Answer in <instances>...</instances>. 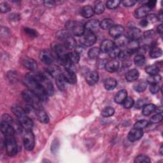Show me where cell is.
Segmentation results:
<instances>
[{
    "instance_id": "cell-60",
    "label": "cell",
    "mask_w": 163,
    "mask_h": 163,
    "mask_svg": "<svg viewBox=\"0 0 163 163\" xmlns=\"http://www.w3.org/2000/svg\"><path fill=\"white\" fill-rule=\"evenodd\" d=\"M140 26L144 28V27H146V26H147L149 25V22H147V21H146V19H144V20H143V21H142L140 22Z\"/></svg>"
},
{
    "instance_id": "cell-8",
    "label": "cell",
    "mask_w": 163,
    "mask_h": 163,
    "mask_svg": "<svg viewBox=\"0 0 163 163\" xmlns=\"http://www.w3.org/2000/svg\"><path fill=\"white\" fill-rule=\"evenodd\" d=\"M143 136V131L142 129L134 127L129 131L128 135V139L131 142H135L140 140Z\"/></svg>"
},
{
    "instance_id": "cell-40",
    "label": "cell",
    "mask_w": 163,
    "mask_h": 163,
    "mask_svg": "<svg viewBox=\"0 0 163 163\" xmlns=\"http://www.w3.org/2000/svg\"><path fill=\"white\" fill-rule=\"evenodd\" d=\"M114 113H115V110L112 107H106L104 108L101 112V116L104 117H108L112 116Z\"/></svg>"
},
{
    "instance_id": "cell-47",
    "label": "cell",
    "mask_w": 163,
    "mask_h": 163,
    "mask_svg": "<svg viewBox=\"0 0 163 163\" xmlns=\"http://www.w3.org/2000/svg\"><path fill=\"white\" fill-rule=\"evenodd\" d=\"M163 119V116L162 113H158L156 115H154L151 119H150V122L152 124H156L159 123V122H161Z\"/></svg>"
},
{
    "instance_id": "cell-2",
    "label": "cell",
    "mask_w": 163,
    "mask_h": 163,
    "mask_svg": "<svg viewBox=\"0 0 163 163\" xmlns=\"http://www.w3.org/2000/svg\"><path fill=\"white\" fill-rule=\"evenodd\" d=\"M12 111L14 115L17 117L18 121L22 128L26 130H31L33 126V122L27 116V112L22 107L15 105L12 107Z\"/></svg>"
},
{
    "instance_id": "cell-18",
    "label": "cell",
    "mask_w": 163,
    "mask_h": 163,
    "mask_svg": "<svg viewBox=\"0 0 163 163\" xmlns=\"http://www.w3.org/2000/svg\"><path fill=\"white\" fill-rule=\"evenodd\" d=\"M126 47H127V51L130 54H132L136 52H138V49L140 48V44L138 42V40H131L129 41Z\"/></svg>"
},
{
    "instance_id": "cell-42",
    "label": "cell",
    "mask_w": 163,
    "mask_h": 163,
    "mask_svg": "<svg viewBox=\"0 0 163 163\" xmlns=\"http://www.w3.org/2000/svg\"><path fill=\"white\" fill-rule=\"evenodd\" d=\"M104 11V6L102 2L97 3L94 8V12L96 14H101Z\"/></svg>"
},
{
    "instance_id": "cell-22",
    "label": "cell",
    "mask_w": 163,
    "mask_h": 163,
    "mask_svg": "<svg viewBox=\"0 0 163 163\" xmlns=\"http://www.w3.org/2000/svg\"><path fill=\"white\" fill-rule=\"evenodd\" d=\"M64 46L66 49L71 50L76 48L77 43L76 41L71 35H69L64 40Z\"/></svg>"
},
{
    "instance_id": "cell-13",
    "label": "cell",
    "mask_w": 163,
    "mask_h": 163,
    "mask_svg": "<svg viewBox=\"0 0 163 163\" xmlns=\"http://www.w3.org/2000/svg\"><path fill=\"white\" fill-rule=\"evenodd\" d=\"M52 50L55 52V55H57L58 58H60L61 56L66 55V48L65 47L60 44L54 43L52 44Z\"/></svg>"
},
{
    "instance_id": "cell-63",
    "label": "cell",
    "mask_w": 163,
    "mask_h": 163,
    "mask_svg": "<svg viewBox=\"0 0 163 163\" xmlns=\"http://www.w3.org/2000/svg\"><path fill=\"white\" fill-rule=\"evenodd\" d=\"M160 154L162 155V145L161 146V148H160Z\"/></svg>"
},
{
    "instance_id": "cell-37",
    "label": "cell",
    "mask_w": 163,
    "mask_h": 163,
    "mask_svg": "<svg viewBox=\"0 0 163 163\" xmlns=\"http://www.w3.org/2000/svg\"><path fill=\"white\" fill-rule=\"evenodd\" d=\"M161 76L159 75H150L146 81L149 84H156L159 83L161 80Z\"/></svg>"
},
{
    "instance_id": "cell-16",
    "label": "cell",
    "mask_w": 163,
    "mask_h": 163,
    "mask_svg": "<svg viewBox=\"0 0 163 163\" xmlns=\"http://www.w3.org/2000/svg\"><path fill=\"white\" fill-rule=\"evenodd\" d=\"M124 31V28L120 25H113L109 29V34L113 38H117L122 35Z\"/></svg>"
},
{
    "instance_id": "cell-52",
    "label": "cell",
    "mask_w": 163,
    "mask_h": 163,
    "mask_svg": "<svg viewBox=\"0 0 163 163\" xmlns=\"http://www.w3.org/2000/svg\"><path fill=\"white\" fill-rule=\"evenodd\" d=\"M121 3L124 6L130 7V6H134L135 3H136V1H135V0H125V1L121 2Z\"/></svg>"
},
{
    "instance_id": "cell-55",
    "label": "cell",
    "mask_w": 163,
    "mask_h": 163,
    "mask_svg": "<svg viewBox=\"0 0 163 163\" xmlns=\"http://www.w3.org/2000/svg\"><path fill=\"white\" fill-rule=\"evenodd\" d=\"M25 32L26 33L31 36V37H36L37 36V32L36 31L32 29H29V28H26L25 29Z\"/></svg>"
},
{
    "instance_id": "cell-56",
    "label": "cell",
    "mask_w": 163,
    "mask_h": 163,
    "mask_svg": "<svg viewBox=\"0 0 163 163\" xmlns=\"http://www.w3.org/2000/svg\"><path fill=\"white\" fill-rule=\"evenodd\" d=\"M156 33H155L154 31L153 30H149V31H146V32H145L144 33V37L145 38H153Z\"/></svg>"
},
{
    "instance_id": "cell-34",
    "label": "cell",
    "mask_w": 163,
    "mask_h": 163,
    "mask_svg": "<svg viewBox=\"0 0 163 163\" xmlns=\"http://www.w3.org/2000/svg\"><path fill=\"white\" fill-rule=\"evenodd\" d=\"M68 59L70 61V63L73 64H77L80 61V54L77 53L76 52H71L68 54Z\"/></svg>"
},
{
    "instance_id": "cell-28",
    "label": "cell",
    "mask_w": 163,
    "mask_h": 163,
    "mask_svg": "<svg viewBox=\"0 0 163 163\" xmlns=\"http://www.w3.org/2000/svg\"><path fill=\"white\" fill-rule=\"evenodd\" d=\"M81 13L82 15L85 18H90L94 15V9L89 5H87L84 7H83V9L81 10Z\"/></svg>"
},
{
    "instance_id": "cell-35",
    "label": "cell",
    "mask_w": 163,
    "mask_h": 163,
    "mask_svg": "<svg viewBox=\"0 0 163 163\" xmlns=\"http://www.w3.org/2000/svg\"><path fill=\"white\" fill-rule=\"evenodd\" d=\"M145 71L150 75H158L159 72V68L158 66H155V65H150V66L146 67Z\"/></svg>"
},
{
    "instance_id": "cell-10",
    "label": "cell",
    "mask_w": 163,
    "mask_h": 163,
    "mask_svg": "<svg viewBox=\"0 0 163 163\" xmlns=\"http://www.w3.org/2000/svg\"><path fill=\"white\" fill-rule=\"evenodd\" d=\"M1 131L5 136L13 135L15 133V129L11 124L3 121L1 122Z\"/></svg>"
},
{
    "instance_id": "cell-44",
    "label": "cell",
    "mask_w": 163,
    "mask_h": 163,
    "mask_svg": "<svg viewBox=\"0 0 163 163\" xmlns=\"http://www.w3.org/2000/svg\"><path fill=\"white\" fill-rule=\"evenodd\" d=\"M120 53V48L119 47L115 46L110 51V52H108V54H109L110 58L114 59V58H117V57H119Z\"/></svg>"
},
{
    "instance_id": "cell-32",
    "label": "cell",
    "mask_w": 163,
    "mask_h": 163,
    "mask_svg": "<svg viewBox=\"0 0 163 163\" xmlns=\"http://www.w3.org/2000/svg\"><path fill=\"white\" fill-rule=\"evenodd\" d=\"M146 83L144 81H140L136 83L134 85V89L138 93H142L146 89Z\"/></svg>"
},
{
    "instance_id": "cell-51",
    "label": "cell",
    "mask_w": 163,
    "mask_h": 163,
    "mask_svg": "<svg viewBox=\"0 0 163 163\" xmlns=\"http://www.w3.org/2000/svg\"><path fill=\"white\" fill-rule=\"evenodd\" d=\"M146 20L147 21V22L149 23H154L155 22H156L157 20V16L155 14H150L146 16Z\"/></svg>"
},
{
    "instance_id": "cell-45",
    "label": "cell",
    "mask_w": 163,
    "mask_h": 163,
    "mask_svg": "<svg viewBox=\"0 0 163 163\" xmlns=\"http://www.w3.org/2000/svg\"><path fill=\"white\" fill-rule=\"evenodd\" d=\"M135 163H148L150 162V160L149 157L144 156V155H140L136 157L135 159Z\"/></svg>"
},
{
    "instance_id": "cell-31",
    "label": "cell",
    "mask_w": 163,
    "mask_h": 163,
    "mask_svg": "<svg viewBox=\"0 0 163 163\" xmlns=\"http://www.w3.org/2000/svg\"><path fill=\"white\" fill-rule=\"evenodd\" d=\"M113 26V21L110 19H106L100 22V28L103 29H110Z\"/></svg>"
},
{
    "instance_id": "cell-15",
    "label": "cell",
    "mask_w": 163,
    "mask_h": 163,
    "mask_svg": "<svg viewBox=\"0 0 163 163\" xmlns=\"http://www.w3.org/2000/svg\"><path fill=\"white\" fill-rule=\"evenodd\" d=\"M99 80L98 73L95 71H92L89 72L86 75V81L88 84L90 85H93L96 84Z\"/></svg>"
},
{
    "instance_id": "cell-29",
    "label": "cell",
    "mask_w": 163,
    "mask_h": 163,
    "mask_svg": "<svg viewBox=\"0 0 163 163\" xmlns=\"http://www.w3.org/2000/svg\"><path fill=\"white\" fill-rule=\"evenodd\" d=\"M127 97V93L126 90L120 91L115 97V101L118 104H122Z\"/></svg>"
},
{
    "instance_id": "cell-12",
    "label": "cell",
    "mask_w": 163,
    "mask_h": 163,
    "mask_svg": "<svg viewBox=\"0 0 163 163\" xmlns=\"http://www.w3.org/2000/svg\"><path fill=\"white\" fill-rule=\"evenodd\" d=\"M35 113L38 120L44 124H47L49 122V118L47 113L42 108H38L35 110Z\"/></svg>"
},
{
    "instance_id": "cell-46",
    "label": "cell",
    "mask_w": 163,
    "mask_h": 163,
    "mask_svg": "<svg viewBox=\"0 0 163 163\" xmlns=\"http://www.w3.org/2000/svg\"><path fill=\"white\" fill-rule=\"evenodd\" d=\"M123 106L125 108L129 109L133 107V105L135 104L134 100L131 97H127V98L125 100V101L123 102Z\"/></svg>"
},
{
    "instance_id": "cell-36",
    "label": "cell",
    "mask_w": 163,
    "mask_h": 163,
    "mask_svg": "<svg viewBox=\"0 0 163 163\" xmlns=\"http://www.w3.org/2000/svg\"><path fill=\"white\" fill-rule=\"evenodd\" d=\"M47 72L49 73L51 76L55 78L61 74L59 68L55 66H53V65H51V66L48 68Z\"/></svg>"
},
{
    "instance_id": "cell-62",
    "label": "cell",
    "mask_w": 163,
    "mask_h": 163,
    "mask_svg": "<svg viewBox=\"0 0 163 163\" xmlns=\"http://www.w3.org/2000/svg\"><path fill=\"white\" fill-rule=\"evenodd\" d=\"M157 30L158 33H159L160 35H162V31H163V28H162V24H161L160 26H158V28H157Z\"/></svg>"
},
{
    "instance_id": "cell-58",
    "label": "cell",
    "mask_w": 163,
    "mask_h": 163,
    "mask_svg": "<svg viewBox=\"0 0 163 163\" xmlns=\"http://www.w3.org/2000/svg\"><path fill=\"white\" fill-rule=\"evenodd\" d=\"M85 50V48L84 47L83 45H78L76 47V52L78 53V54H81V53H83L84 51Z\"/></svg>"
},
{
    "instance_id": "cell-41",
    "label": "cell",
    "mask_w": 163,
    "mask_h": 163,
    "mask_svg": "<svg viewBox=\"0 0 163 163\" xmlns=\"http://www.w3.org/2000/svg\"><path fill=\"white\" fill-rule=\"evenodd\" d=\"M120 3L121 2L119 0H113V1L112 0H109L106 3V6L109 9H115L118 7Z\"/></svg>"
},
{
    "instance_id": "cell-17",
    "label": "cell",
    "mask_w": 163,
    "mask_h": 163,
    "mask_svg": "<svg viewBox=\"0 0 163 163\" xmlns=\"http://www.w3.org/2000/svg\"><path fill=\"white\" fill-rule=\"evenodd\" d=\"M150 10V9L149 7L146 6L145 5H143V6L139 7L138 9L136 10L135 15V17L138 19L143 18L144 17H146V16H147Z\"/></svg>"
},
{
    "instance_id": "cell-38",
    "label": "cell",
    "mask_w": 163,
    "mask_h": 163,
    "mask_svg": "<svg viewBox=\"0 0 163 163\" xmlns=\"http://www.w3.org/2000/svg\"><path fill=\"white\" fill-rule=\"evenodd\" d=\"M145 58L143 55L138 54L134 59L135 64L138 66H142L145 63Z\"/></svg>"
},
{
    "instance_id": "cell-4",
    "label": "cell",
    "mask_w": 163,
    "mask_h": 163,
    "mask_svg": "<svg viewBox=\"0 0 163 163\" xmlns=\"http://www.w3.org/2000/svg\"><path fill=\"white\" fill-rule=\"evenodd\" d=\"M66 29L70 35L80 36L85 31V26L82 23L77 21H70L66 23Z\"/></svg>"
},
{
    "instance_id": "cell-27",
    "label": "cell",
    "mask_w": 163,
    "mask_h": 163,
    "mask_svg": "<svg viewBox=\"0 0 163 163\" xmlns=\"http://www.w3.org/2000/svg\"><path fill=\"white\" fill-rule=\"evenodd\" d=\"M117 81L116 79L113 78H108L106 79L104 83V85L105 89L108 91H112L117 86Z\"/></svg>"
},
{
    "instance_id": "cell-53",
    "label": "cell",
    "mask_w": 163,
    "mask_h": 163,
    "mask_svg": "<svg viewBox=\"0 0 163 163\" xmlns=\"http://www.w3.org/2000/svg\"><path fill=\"white\" fill-rule=\"evenodd\" d=\"M146 100L145 99H140L138 100L136 103V105H135V107L136 108H141L142 107H143L146 104Z\"/></svg>"
},
{
    "instance_id": "cell-61",
    "label": "cell",
    "mask_w": 163,
    "mask_h": 163,
    "mask_svg": "<svg viewBox=\"0 0 163 163\" xmlns=\"http://www.w3.org/2000/svg\"><path fill=\"white\" fill-rule=\"evenodd\" d=\"M157 17V19L159 21H161V22L162 21V19H163V13H162V11H160V12L158 14V17Z\"/></svg>"
},
{
    "instance_id": "cell-57",
    "label": "cell",
    "mask_w": 163,
    "mask_h": 163,
    "mask_svg": "<svg viewBox=\"0 0 163 163\" xmlns=\"http://www.w3.org/2000/svg\"><path fill=\"white\" fill-rule=\"evenodd\" d=\"M156 5V1H149V2H146V3H145V5L149 7V9L151 10L152 8H154L155 6Z\"/></svg>"
},
{
    "instance_id": "cell-21",
    "label": "cell",
    "mask_w": 163,
    "mask_h": 163,
    "mask_svg": "<svg viewBox=\"0 0 163 163\" xmlns=\"http://www.w3.org/2000/svg\"><path fill=\"white\" fill-rule=\"evenodd\" d=\"M56 85L60 91H64L66 89L67 81L63 74H60L55 78Z\"/></svg>"
},
{
    "instance_id": "cell-11",
    "label": "cell",
    "mask_w": 163,
    "mask_h": 163,
    "mask_svg": "<svg viewBox=\"0 0 163 163\" xmlns=\"http://www.w3.org/2000/svg\"><path fill=\"white\" fill-rule=\"evenodd\" d=\"M40 59L47 65H51L54 61V56L48 51H43L40 54Z\"/></svg>"
},
{
    "instance_id": "cell-6",
    "label": "cell",
    "mask_w": 163,
    "mask_h": 163,
    "mask_svg": "<svg viewBox=\"0 0 163 163\" xmlns=\"http://www.w3.org/2000/svg\"><path fill=\"white\" fill-rule=\"evenodd\" d=\"M23 143L24 147L27 150L31 151L34 149L35 139L34 134L32 133L31 130H26L24 133L23 136Z\"/></svg>"
},
{
    "instance_id": "cell-33",
    "label": "cell",
    "mask_w": 163,
    "mask_h": 163,
    "mask_svg": "<svg viewBox=\"0 0 163 163\" xmlns=\"http://www.w3.org/2000/svg\"><path fill=\"white\" fill-rule=\"evenodd\" d=\"M100 52H101L100 48L97 47H93L89 51L88 55L89 57V58H91V59H95L99 56Z\"/></svg>"
},
{
    "instance_id": "cell-48",
    "label": "cell",
    "mask_w": 163,
    "mask_h": 163,
    "mask_svg": "<svg viewBox=\"0 0 163 163\" xmlns=\"http://www.w3.org/2000/svg\"><path fill=\"white\" fill-rule=\"evenodd\" d=\"M11 9L9 5L6 3H2L0 5V11L2 13H6Z\"/></svg>"
},
{
    "instance_id": "cell-26",
    "label": "cell",
    "mask_w": 163,
    "mask_h": 163,
    "mask_svg": "<svg viewBox=\"0 0 163 163\" xmlns=\"http://www.w3.org/2000/svg\"><path fill=\"white\" fill-rule=\"evenodd\" d=\"M139 71H138L136 69H133L129 71L126 75V79L128 81L131 82H134L136 80L138 77H139Z\"/></svg>"
},
{
    "instance_id": "cell-3",
    "label": "cell",
    "mask_w": 163,
    "mask_h": 163,
    "mask_svg": "<svg viewBox=\"0 0 163 163\" xmlns=\"http://www.w3.org/2000/svg\"><path fill=\"white\" fill-rule=\"evenodd\" d=\"M22 96L24 100L28 104H30L32 107H34L35 110L41 108V104H42L41 103H42V101L29 89L23 91L22 93Z\"/></svg>"
},
{
    "instance_id": "cell-1",
    "label": "cell",
    "mask_w": 163,
    "mask_h": 163,
    "mask_svg": "<svg viewBox=\"0 0 163 163\" xmlns=\"http://www.w3.org/2000/svg\"><path fill=\"white\" fill-rule=\"evenodd\" d=\"M24 82L25 85L28 87V89L33 92L42 101L47 100L48 95L45 91L44 89L34 78L31 77L29 73L26 75L25 80Z\"/></svg>"
},
{
    "instance_id": "cell-24",
    "label": "cell",
    "mask_w": 163,
    "mask_h": 163,
    "mask_svg": "<svg viewBox=\"0 0 163 163\" xmlns=\"http://www.w3.org/2000/svg\"><path fill=\"white\" fill-rule=\"evenodd\" d=\"M129 38L124 36V35H120L119 37L116 38L115 39V42H114V44H115V46L117 47H125L127 45L129 42Z\"/></svg>"
},
{
    "instance_id": "cell-19",
    "label": "cell",
    "mask_w": 163,
    "mask_h": 163,
    "mask_svg": "<svg viewBox=\"0 0 163 163\" xmlns=\"http://www.w3.org/2000/svg\"><path fill=\"white\" fill-rule=\"evenodd\" d=\"M142 36V31L136 28H130L127 31V38L131 40H137Z\"/></svg>"
},
{
    "instance_id": "cell-39",
    "label": "cell",
    "mask_w": 163,
    "mask_h": 163,
    "mask_svg": "<svg viewBox=\"0 0 163 163\" xmlns=\"http://www.w3.org/2000/svg\"><path fill=\"white\" fill-rule=\"evenodd\" d=\"M162 50L157 47H154L152 48L150 51V55L152 58L154 59L159 58V57L162 55Z\"/></svg>"
},
{
    "instance_id": "cell-9",
    "label": "cell",
    "mask_w": 163,
    "mask_h": 163,
    "mask_svg": "<svg viewBox=\"0 0 163 163\" xmlns=\"http://www.w3.org/2000/svg\"><path fill=\"white\" fill-rule=\"evenodd\" d=\"M63 75L66 78L67 82L70 84H75L77 82V77L75 72L73 70L70 68H66L65 69V71L63 73Z\"/></svg>"
},
{
    "instance_id": "cell-23",
    "label": "cell",
    "mask_w": 163,
    "mask_h": 163,
    "mask_svg": "<svg viewBox=\"0 0 163 163\" xmlns=\"http://www.w3.org/2000/svg\"><path fill=\"white\" fill-rule=\"evenodd\" d=\"M100 22L97 20H91L88 21L85 25V29L87 31H89L91 32H94V31H96L98 29V28L100 27Z\"/></svg>"
},
{
    "instance_id": "cell-49",
    "label": "cell",
    "mask_w": 163,
    "mask_h": 163,
    "mask_svg": "<svg viewBox=\"0 0 163 163\" xmlns=\"http://www.w3.org/2000/svg\"><path fill=\"white\" fill-rule=\"evenodd\" d=\"M2 121L7 122V123L11 124L12 126L13 124V120L9 114H4L2 116Z\"/></svg>"
},
{
    "instance_id": "cell-50",
    "label": "cell",
    "mask_w": 163,
    "mask_h": 163,
    "mask_svg": "<svg viewBox=\"0 0 163 163\" xmlns=\"http://www.w3.org/2000/svg\"><path fill=\"white\" fill-rule=\"evenodd\" d=\"M160 91V87L158 84H151L150 86V91L152 94H157Z\"/></svg>"
},
{
    "instance_id": "cell-5",
    "label": "cell",
    "mask_w": 163,
    "mask_h": 163,
    "mask_svg": "<svg viewBox=\"0 0 163 163\" xmlns=\"http://www.w3.org/2000/svg\"><path fill=\"white\" fill-rule=\"evenodd\" d=\"M5 148L9 156H13L17 153V145L13 135L5 136Z\"/></svg>"
},
{
    "instance_id": "cell-59",
    "label": "cell",
    "mask_w": 163,
    "mask_h": 163,
    "mask_svg": "<svg viewBox=\"0 0 163 163\" xmlns=\"http://www.w3.org/2000/svg\"><path fill=\"white\" fill-rule=\"evenodd\" d=\"M44 3L45 6H46L47 7H54L55 6V2L50 1V0H47V1H45Z\"/></svg>"
},
{
    "instance_id": "cell-20",
    "label": "cell",
    "mask_w": 163,
    "mask_h": 163,
    "mask_svg": "<svg viewBox=\"0 0 163 163\" xmlns=\"http://www.w3.org/2000/svg\"><path fill=\"white\" fill-rule=\"evenodd\" d=\"M115 47V44L110 40H105L101 43L100 51L103 53H108L110 51Z\"/></svg>"
},
{
    "instance_id": "cell-30",
    "label": "cell",
    "mask_w": 163,
    "mask_h": 163,
    "mask_svg": "<svg viewBox=\"0 0 163 163\" xmlns=\"http://www.w3.org/2000/svg\"><path fill=\"white\" fill-rule=\"evenodd\" d=\"M156 108L157 107H156V105L153 104H146L143 107L142 113L145 116H149L153 112H156Z\"/></svg>"
},
{
    "instance_id": "cell-43",
    "label": "cell",
    "mask_w": 163,
    "mask_h": 163,
    "mask_svg": "<svg viewBox=\"0 0 163 163\" xmlns=\"http://www.w3.org/2000/svg\"><path fill=\"white\" fill-rule=\"evenodd\" d=\"M149 126V122L146 120H140L136 122L134 125L135 128L142 129Z\"/></svg>"
},
{
    "instance_id": "cell-7",
    "label": "cell",
    "mask_w": 163,
    "mask_h": 163,
    "mask_svg": "<svg viewBox=\"0 0 163 163\" xmlns=\"http://www.w3.org/2000/svg\"><path fill=\"white\" fill-rule=\"evenodd\" d=\"M81 36V43L84 46L91 47L96 43V37L93 32L85 30Z\"/></svg>"
},
{
    "instance_id": "cell-25",
    "label": "cell",
    "mask_w": 163,
    "mask_h": 163,
    "mask_svg": "<svg viewBox=\"0 0 163 163\" xmlns=\"http://www.w3.org/2000/svg\"><path fill=\"white\" fill-rule=\"evenodd\" d=\"M119 67V63L116 60H113L108 62L105 64L106 70L110 73L116 71Z\"/></svg>"
},
{
    "instance_id": "cell-14",
    "label": "cell",
    "mask_w": 163,
    "mask_h": 163,
    "mask_svg": "<svg viewBox=\"0 0 163 163\" xmlns=\"http://www.w3.org/2000/svg\"><path fill=\"white\" fill-rule=\"evenodd\" d=\"M22 63L23 66L30 71H35L37 68L36 62L32 58H24Z\"/></svg>"
},
{
    "instance_id": "cell-54",
    "label": "cell",
    "mask_w": 163,
    "mask_h": 163,
    "mask_svg": "<svg viewBox=\"0 0 163 163\" xmlns=\"http://www.w3.org/2000/svg\"><path fill=\"white\" fill-rule=\"evenodd\" d=\"M131 54H130L127 51H122V52L120 51V53L119 57V58L122 60H126L129 58V56Z\"/></svg>"
}]
</instances>
